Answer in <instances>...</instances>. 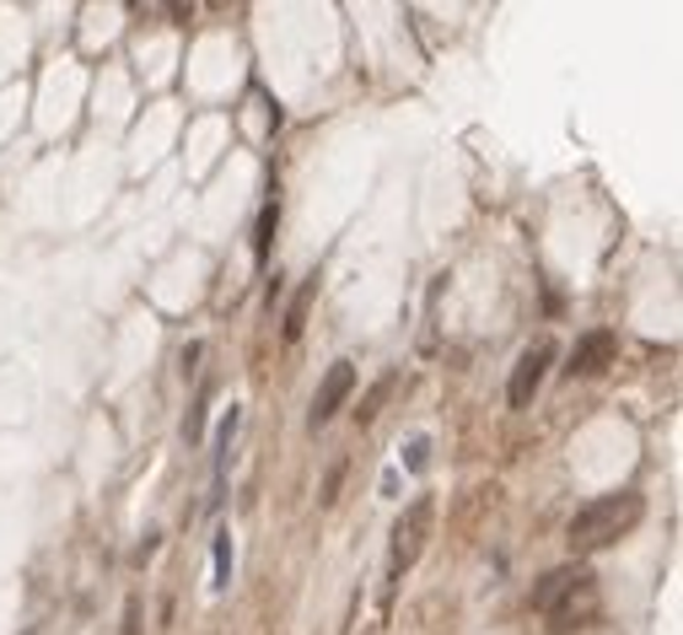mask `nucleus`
<instances>
[{"label":"nucleus","instance_id":"nucleus-6","mask_svg":"<svg viewBox=\"0 0 683 635\" xmlns=\"http://www.w3.org/2000/svg\"><path fill=\"white\" fill-rule=\"evenodd\" d=\"M614 350H620V339H614L609 328H592V334H581V339H576V350H570L565 372H570V378H598V372L614 361Z\"/></svg>","mask_w":683,"mask_h":635},{"label":"nucleus","instance_id":"nucleus-10","mask_svg":"<svg viewBox=\"0 0 683 635\" xmlns=\"http://www.w3.org/2000/svg\"><path fill=\"white\" fill-rule=\"evenodd\" d=\"M275 227H280V199H264V210H258V232H253V254H258V264L269 258Z\"/></svg>","mask_w":683,"mask_h":635},{"label":"nucleus","instance_id":"nucleus-7","mask_svg":"<svg viewBox=\"0 0 683 635\" xmlns=\"http://www.w3.org/2000/svg\"><path fill=\"white\" fill-rule=\"evenodd\" d=\"M587 576H592V572H587L581 561H570V566H555V572H544V581L533 587V609H539V614H549L559 598H565L570 587H581Z\"/></svg>","mask_w":683,"mask_h":635},{"label":"nucleus","instance_id":"nucleus-4","mask_svg":"<svg viewBox=\"0 0 683 635\" xmlns=\"http://www.w3.org/2000/svg\"><path fill=\"white\" fill-rule=\"evenodd\" d=\"M598 614H603V592H598V576H587L581 587H570L549 609V635L587 631V625H598Z\"/></svg>","mask_w":683,"mask_h":635},{"label":"nucleus","instance_id":"nucleus-13","mask_svg":"<svg viewBox=\"0 0 683 635\" xmlns=\"http://www.w3.org/2000/svg\"><path fill=\"white\" fill-rule=\"evenodd\" d=\"M387 393H393V378H382V382L372 388V393H367V404H361V426H367L377 409H382V399H387Z\"/></svg>","mask_w":683,"mask_h":635},{"label":"nucleus","instance_id":"nucleus-5","mask_svg":"<svg viewBox=\"0 0 683 635\" xmlns=\"http://www.w3.org/2000/svg\"><path fill=\"white\" fill-rule=\"evenodd\" d=\"M350 388H356V367H350V361H334V367L323 372V382H317V393H312V415H308L312 431L339 415V404L350 399Z\"/></svg>","mask_w":683,"mask_h":635},{"label":"nucleus","instance_id":"nucleus-12","mask_svg":"<svg viewBox=\"0 0 683 635\" xmlns=\"http://www.w3.org/2000/svg\"><path fill=\"white\" fill-rule=\"evenodd\" d=\"M227 576H232V539L221 533L216 539V587H227Z\"/></svg>","mask_w":683,"mask_h":635},{"label":"nucleus","instance_id":"nucleus-8","mask_svg":"<svg viewBox=\"0 0 683 635\" xmlns=\"http://www.w3.org/2000/svg\"><path fill=\"white\" fill-rule=\"evenodd\" d=\"M312 302H317V275H308V280L297 286V297H291V308H286V323H280V339H286V345L302 339V328H308V318H312Z\"/></svg>","mask_w":683,"mask_h":635},{"label":"nucleus","instance_id":"nucleus-14","mask_svg":"<svg viewBox=\"0 0 683 635\" xmlns=\"http://www.w3.org/2000/svg\"><path fill=\"white\" fill-rule=\"evenodd\" d=\"M339 480H345V463H334V474H328V485H323V507L339 501Z\"/></svg>","mask_w":683,"mask_h":635},{"label":"nucleus","instance_id":"nucleus-16","mask_svg":"<svg viewBox=\"0 0 683 635\" xmlns=\"http://www.w3.org/2000/svg\"><path fill=\"white\" fill-rule=\"evenodd\" d=\"M157 544H162V539H157V533H151V539H146V544H140V550H135V566H146V561H151V555H157Z\"/></svg>","mask_w":683,"mask_h":635},{"label":"nucleus","instance_id":"nucleus-2","mask_svg":"<svg viewBox=\"0 0 683 635\" xmlns=\"http://www.w3.org/2000/svg\"><path fill=\"white\" fill-rule=\"evenodd\" d=\"M431 522H436V501H431V496H415L409 507L398 511L393 539H387V587H382V598H393V581L420 561V550H426V539H431Z\"/></svg>","mask_w":683,"mask_h":635},{"label":"nucleus","instance_id":"nucleus-1","mask_svg":"<svg viewBox=\"0 0 683 635\" xmlns=\"http://www.w3.org/2000/svg\"><path fill=\"white\" fill-rule=\"evenodd\" d=\"M640 511H646V501H640L635 490L598 496V501H587V507L570 517V528H565V544H570L576 555H598V550L620 544L624 533L640 522Z\"/></svg>","mask_w":683,"mask_h":635},{"label":"nucleus","instance_id":"nucleus-15","mask_svg":"<svg viewBox=\"0 0 683 635\" xmlns=\"http://www.w3.org/2000/svg\"><path fill=\"white\" fill-rule=\"evenodd\" d=\"M125 635H140V598L125 603Z\"/></svg>","mask_w":683,"mask_h":635},{"label":"nucleus","instance_id":"nucleus-11","mask_svg":"<svg viewBox=\"0 0 683 635\" xmlns=\"http://www.w3.org/2000/svg\"><path fill=\"white\" fill-rule=\"evenodd\" d=\"M404 463H409V474H426V463H431V437H409Z\"/></svg>","mask_w":683,"mask_h":635},{"label":"nucleus","instance_id":"nucleus-9","mask_svg":"<svg viewBox=\"0 0 683 635\" xmlns=\"http://www.w3.org/2000/svg\"><path fill=\"white\" fill-rule=\"evenodd\" d=\"M238 426H243V404H232L221 415V431H216V474H227V458H232V442H238Z\"/></svg>","mask_w":683,"mask_h":635},{"label":"nucleus","instance_id":"nucleus-3","mask_svg":"<svg viewBox=\"0 0 683 635\" xmlns=\"http://www.w3.org/2000/svg\"><path fill=\"white\" fill-rule=\"evenodd\" d=\"M555 339H533L522 356H517V367H511V382H506V404L511 409H528L533 404V393L544 388V378H549V367H555Z\"/></svg>","mask_w":683,"mask_h":635}]
</instances>
